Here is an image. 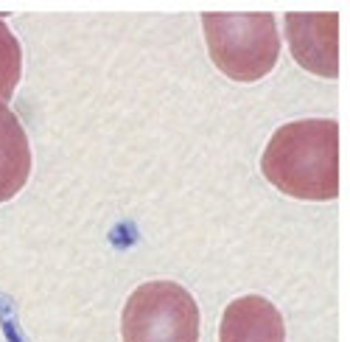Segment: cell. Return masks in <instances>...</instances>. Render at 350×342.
<instances>
[{
  "label": "cell",
  "mask_w": 350,
  "mask_h": 342,
  "mask_svg": "<svg viewBox=\"0 0 350 342\" xmlns=\"http://www.w3.org/2000/svg\"><path fill=\"white\" fill-rule=\"evenodd\" d=\"M213 65L232 81H258L272 73L280 56L278 23L269 12L202 14Z\"/></svg>",
  "instance_id": "obj_2"
},
{
  "label": "cell",
  "mask_w": 350,
  "mask_h": 342,
  "mask_svg": "<svg viewBox=\"0 0 350 342\" xmlns=\"http://www.w3.org/2000/svg\"><path fill=\"white\" fill-rule=\"evenodd\" d=\"M31 177V144L14 112L0 104V202H9Z\"/></svg>",
  "instance_id": "obj_6"
},
{
  "label": "cell",
  "mask_w": 350,
  "mask_h": 342,
  "mask_svg": "<svg viewBox=\"0 0 350 342\" xmlns=\"http://www.w3.org/2000/svg\"><path fill=\"white\" fill-rule=\"evenodd\" d=\"M286 40L295 62L314 76H339V14H286Z\"/></svg>",
  "instance_id": "obj_4"
},
{
  "label": "cell",
  "mask_w": 350,
  "mask_h": 342,
  "mask_svg": "<svg viewBox=\"0 0 350 342\" xmlns=\"http://www.w3.org/2000/svg\"><path fill=\"white\" fill-rule=\"evenodd\" d=\"M124 342H199V306L174 280L137 287L121 315Z\"/></svg>",
  "instance_id": "obj_3"
},
{
  "label": "cell",
  "mask_w": 350,
  "mask_h": 342,
  "mask_svg": "<svg viewBox=\"0 0 350 342\" xmlns=\"http://www.w3.org/2000/svg\"><path fill=\"white\" fill-rule=\"evenodd\" d=\"M219 342H286L283 315L260 295L236 298L221 315Z\"/></svg>",
  "instance_id": "obj_5"
},
{
  "label": "cell",
  "mask_w": 350,
  "mask_h": 342,
  "mask_svg": "<svg viewBox=\"0 0 350 342\" xmlns=\"http://www.w3.org/2000/svg\"><path fill=\"white\" fill-rule=\"evenodd\" d=\"M23 76V48L12 28L0 20V104L12 101Z\"/></svg>",
  "instance_id": "obj_7"
},
{
  "label": "cell",
  "mask_w": 350,
  "mask_h": 342,
  "mask_svg": "<svg viewBox=\"0 0 350 342\" xmlns=\"http://www.w3.org/2000/svg\"><path fill=\"white\" fill-rule=\"evenodd\" d=\"M264 177L286 196L325 202L339 196V124L306 118L283 124L260 157Z\"/></svg>",
  "instance_id": "obj_1"
}]
</instances>
